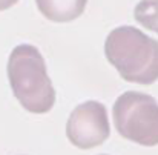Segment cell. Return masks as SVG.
I'll use <instances>...</instances> for the list:
<instances>
[{
  "label": "cell",
  "mask_w": 158,
  "mask_h": 155,
  "mask_svg": "<svg viewBox=\"0 0 158 155\" xmlns=\"http://www.w3.org/2000/svg\"><path fill=\"white\" fill-rule=\"evenodd\" d=\"M105 54L126 82L151 85L158 80V42L134 26L110 31Z\"/></svg>",
  "instance_id": "6da1fadb"
},
{
  "label": "cell",
  "mask_w": 158,
  "mask_h": 155,
  "mask_svg": "<svg viewBox=\"0 0 158 155\" xmlns=\"http://www.w3.org/2000/svg\"><path fill=\"white\" fill-rule=\"evenodd\" d=\"M114 124L117 132L141 146L158 145V103L148 94L129 91L114 103Z\"/></svg>",
  "instance_id": "3957f363"
},
{
  "label": "cell",
  "mask_w": 158,
  "mask_h": 155,
  "mask_svg": "<svg viewBox=\"0 0 158 155\" xmlns=\"http://www.w3.org/2000/svg\"><path fill=\"white\" fill-rule=\"evenodd\" d=\"M17 2H19V0H0V11H3V9H8V8L14 6Z\"/></svg>",
  "instance_id": "52a82bcc"
},
{
  "label": "cell",
  "mask_w": 158,
  "mask_h": 155,
  "mask_svg": "<svg viewBox=\"0 0 158 155\" xmlns=\"http://www.w3.org/2000/svg\"><path fill=\"white\" fill-rule=\"evenodd\" d=\"M88 0H35L42 15L55 23H66L78 19Z\"/></svg>",
  "instance_id": "5b68a950"
},
{
  "label": "cell",
  "mask_w": 158,
  "mask_h": 155,
  "mask_svg": "<svg viewBox=\"0 0 158 155\" xmlns=\"http://www.w3.org/2000/svg\"><path fill=\"white\" fill-rule=\"evenodd\" d=\"M8 78L14 97L28 112L46 114L55 103V91L40 51L28 43L15 46L8 60Z\"/></svg>",
  "instance_id": "7a4b0ae2"
},
{
  "label": "cell",
  "mask_w": 158,
  "mask_h": 155,
  "mask_svg": "<svg viewBox=\"0 0 158 155\" xmlns=\"http://www.w3.org/2000/svg\"><path fill=\"white\" fill-rule=\"evenodd\" d=\"M110 126L106 107L98 102H85L78 104L66 123L68 140L78 149H92L105 143Z\"/></svg>",
  "instance_id": "277c9868"
},
{
  "label": "cell",
  "mask_w": 158,
  "mask_h": 155,
  "mask_svg": "<svg viewBox=\"0 0 158 155\" xmlns=\"http://www.w3.org/2000/svg\"><path fill=\"white\" fill-rule=\"evenodd\" d=\"M134 17L138 25L158 34V0H140L134 9Z\"/></svg>",
  "instance_id": "8992f818"
}]
</instances>
